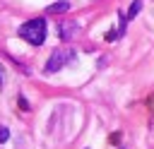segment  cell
<instances>
[{"label": "cell", "instance_id": "6da1fadb", "mask_svg": "<svg viewBox=\"0 0 154 149\" xmlns=\"http://www.w3.org/2000/svg\"><path fill=\"white\" fill-rule=\"evenodd\" d=\"M19 36L24 41H29L31 46H41L46 41V19L43 17H36V19H29L19 26Z\"/></svg>", "mask_w": 154, "mask_h": 149}, {"label": "cell", "instance_id": "7a4b0ae2", "mask_svg": "<svg viewBox=\"0 0 154 149\" xmlns=\"http://www.w3.org/2000/svg\"><path fill=\"white\" fill-rule=\"evenodd\" d=\"M75 50L72 48H58V50H53V55L48 58V62H46V74H51V72H55V70H60L63 65H67L70 60H75Z\"/></svg>", "mask_w": 154, "mask_h": 149}, {"label": "cell", "instance_id": "3957f363", "mask_svg": "<svg viewBox=\"0 0 154 149\" xmlns=\"http://www.w3.org/2000/svg\"><path fill=\"white\" fill-rule=\"evenodd\" d=\"M77 31H79V26H77L75 22H65V24H60V26H58V34H60V38H63V41H70Z\"/></svg>", "mask_w": 154, "mask_h": 149}, {"label": "cell", "instance_id": "277c9868", "mask_svg": "<svg viewBox=\"0 0 154 149\" xmlns=\"http://www.w3.org/2000/svg\"><path fill=\"white\" fill-rule=\"evenodd\" d=\"M67 10H70V2L60 0V2H53V5H51L46 12H48V14H60V12H67Z\"/></svg>", "mask_w": 154, "mask_h": 149}, {"label": "cell", "instance_id": "5b68a950", "mask_svg": "<svg viewBox=\"0 0 154 149\" xmlns=\"http://www.w3.org/2000/svg\"><path fill=\"white\" fill-rule=\"evenodd\" d=\"M140 10H142V0H132V5H130V12H128V17H135V14H140Z\"/></svg>", "mask_w": 154, "mask_h": 149}, {"label": "cell", "instance_id": "8992f818", "mask_svg": "<svg viewBox=\"0 0 154 149\" xmlns=\"http://www.w3.org/2000/svg\"><path fill=\"white\" fill-rule=\"evenodd\" d=\"M7 139H10V130L5 125H0V142H7Z\"/></svg>", "mask_w": 154, "mask_h": 149}, {"label": "cell", "instance_id": "52a82bcc", "mask_svg": "<svg viewBox=\"0 0 154 149\" xmlns=\"http://www.w3.org/2000/svg\"><path fill=\"white\" fill-rule=\"evenodd\" d=\"M17 103H19L24 111H29V103H26V99H24V96H19V99H17Z\"/></svg>", "mask_w": 154, "mask_h": 149}, {"label": "cell", "instance_id": "ba28073f", "mask_svg": "<svg viewBox=\"0 0 154 149\" xmlns=\"http://www.w3.org/2000/svg\"><path fill=\"white\" fill-rule=\"evenodd\" d=\"M0 87H2V77H0Z\"/></svg>", "mask_w": 154, "mask_h": 149}]
</instances>
